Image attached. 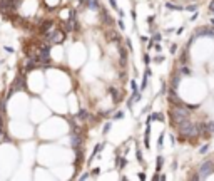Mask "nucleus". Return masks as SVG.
I'll return each instance as SVG.
<instances>
[{
  "mask_svg": "<svg viewBox=\"0 0 214 181\" xmlns=\"http://www.w3.org/2000/svg\"><path fill=\"white\" fill-rule=\"evenodd\" d=\"M212 9H214V0H211V3H209V5H208V10H209V12H211Z\"/></svg>",
  "mask_w": 214,
  "mask_h": 181,
  "instance_id": "a878e982",
  "label": "nucleus"
},
{
  "mask_svg": "<svg viewBox=\"0 0 214 181\" xmlns=\"http://www.w3.org/2000/svg\"><path fill=\"white\" fill-rule=\"evenodd\" d=\"M209 134H214V121H208V122H202Z\"/></svg>",
  "mask_w": 214,
  "mask_h": 181,
  "instance_id": "1a4fd4ad",
  "label": "nucleus"
},
{
  "mask_svg": "<svg viewBox=\"0 0 214 181\" xmlns=\"http://www.w3.org/2000/svg\"><path fill=\"white\" fill-rule=\"evenodd\" d=\"M52 27H53V22H52V20H47V22H44V24H42V32H44V34H47V32L49 30H52Z\"/></svg>",
  "mask_w": 214,
  "mask_h": 181,
  "instance_id": "423d86ee",
  "label": "nucleus"
},
{
  "mask_svg": "<svg viewBox=\"0 0 214 181\" xmlns=\"http://www.w3.org/2000/svg\"><path fill=\"white\" fill-rule=\"evenodd\" d=\"M164 60V55H157V57H154V62L157 64V62H162Z\"/></svg>",
  "mask_w": 214,
  "mask_h": 181,
  "instance_id": "aec40b11",
  "label": "nucleus"
},
{
  "mask_svg": "<svg viewBox=\"0 0 214 181\" xmlns=\"http://www.w3.org/2000/svg\"><path fill=\"white\" fill-rule=\"evenodd\" d=\"M122 118H124V112H120V111H119V112H116V114H114V118H112V119L119 121V119H122Z\"/></svg>",
  "mask_w": 214,
  "mask_h": 181,
  "instance_id": "dca6fc26",
  "label": "nucleus"
},
{
  "mask_svg": "<svg viewBox=\"0 0 214 181\" xmlns=\"http://www.w3.org/2000/svg\"><path fill=\"white\" fill-rule=\"evenodd\" d=\"M166 9H169V10H182V7H179V5H174V3H171V2H167L166 3Z\"/></svg>",
  "mask_w": 214,
  "mask_h": 181,
  "instance_id": "ddd939ff",
  "label": "nucleus"
},
{
  "mask_svg": "<svg viewBox=\"0 0 214 181\" xmlns=\"http://www.w3.org/2000/svg\"><path fill=\"white\" fill-rule=\"evenodd\" d=\"M181 74H184V76H189V74H191V70H189L186 66H182V67H181Z\"/></svg>",
  "mask_w": 214,
  "mask_h": 181,
  "instance_id": "2eb2a0df",
  "label": "nucleus"
},
{
  "mask_svg": "<svg viewBox=\"0 0 214 181\" xmlns=\"http://www.w3.org/2000/svg\"><path fill=\"white\" fill-rule=\"evenodd\" d=\"M109 3H110V5H112L116 10H119V9H117V3H116V0H109Z\"/></svg>",
  "mask_w": 214,
  "mask_h": 181,
  "instance_id": "5701e85b",
  "label": "nucleus"
},
{
  "mask_svg": "<svg viewBox=\"0 0 214 181\" xmlns=\"http://www.w3.org/2000/svg\"><path fill=\"white\" fill-rule=\"evenodd\" d=\"M77 118L82 119V121H85V119H89V112L85 111V109H80V111H79V114H77Z\"/></svg>",
  "mask_w": 214,
  "mask_h": 181,
  "instance_id": "9b49d317",
  "label": "nucleus"
},
{
  "mask_svg": "<svg viewBox=\"0 0 214 181\" xmlns=\"http://www.w3.org/2000/svg\"><path fill=\"white\" fill-rule=\"evenodd\" d=\"M109 92H110V96H112L114 102H119V99H120V96H119V91H117V89H109Z\"/></svg>",
  "mask_w": 214,
  "mask_h": 181,
  "instance_id": "9d476101",
  "label": "nucleus"
},
{
  "mask_svg": "<svg viewBox=\"0 0 214 181\" xmlns=\"http://www.w3.org/2000/svg\"><path fill=\"white\" fill-rule=\"evenodd\" d=\"M187 10H189V12H194V10H197V7H196V5H189Z\"/></svg>",
  "mask_w": 214,
  "mask_h": 181,
  "instance_id": "4be33fe9",
  "label": "nucleus"
},
{
  "mask_svg": "<svg viewBox=\"0 0 214 181\" xmlns=\"http://www.w3.org/2000/svg\"><path fill=\"white\" fill-rule=\"evenodd\" d=\"M160 39H162V35H160V34H154V37H152V40H154V42H159Z\"/></svg>",
  "mask_w": 214,
  "mask_h": 181,
  "instance_id": "a211bd4d",
  "label": "nucleus"
},
{
  "mask_svg": "<svg viewBox=\"0 0 214 181\" xmlns=\"http://www.w3.org/2000/svg\"><path fill=\"white\" fill-rule=\"evenodd\" d=\"M87 178H90V175H89V173H84V175L80 176V179H87Z\"/></svg>",
  "mask_w": 214,
  "mask_h": 181,
  "instance_id": "bb28decb",
  "label": "nucleus"
},
{
  "mask_svg": "<svg viewBox=\"0 0 214 181\" xmlns=\"http://www.w3.org/2000/svg\"><path fill=\"white\" fill-rule=\"evenodd\" d=\"M211 24H212V25H214V19H212V20H211Z\"/></svg>",
  "mask_w": 214,
  "mask_h": 181,
  "instance_id": "c756f323",
  "label": "nucleus"
},
{
  "mask_svg": "<svg viewBox=\"0 0 214 181\" xmlns=\"http://www.w3.org/2000/svg\"><path fill=\"white\" fill-rule=\"evenodd\" d=\"M162 141H164V134L159 136V148H162Z\"/></svg>",
  "mask_w": 214,
  "mask_h": 181,
  "instance_id": "b1692460",
  "label": "nucleus"
},
{
  "mask_svg": "<svg viewBox=\"0 0 214 181\" xmlns=\"http://www.w3.org/2000/svg\"><path fill=\"white\" fill-rule=\"evenodd\" d=\"M208 151H209V144H204V146L199 149V153H201V154H204V153H208Z\"/></svg>",
  "mask_w": 214,
  "mask_h": 181,
  "instance_id": "f3484780",
  "label": "nucleus"
},
{
  "mask_svg": "<svg viewBox=\"0 0 214 181\" xmlns=\"http://www.w3.org/2000/svg\"><path fill=\"white\" fill-rule=\"evenodd\" d=\"M197 171H199V178L204 179L208 175H211V173L214 171V161H212V159H208V161H204L201 166H199Z\"/></svg>",
  "mask_w": 214,
  "mask_h": 181,
  "instance_id": "f257e3e1",
  "label": "nucleus"
},
{
  "mask_svg": "<svg viewBox=\"0 0 214 181\" xmlns=\"http://www.w3.org/2000/svg\"><path fill=\"white\" fill-rule=\"evenodd\" d=\"M109 129H110V122H107L105 126H104V131H102V133H104V134H107V133H109Z\"/></svg>",
  "mask_w": 214,
  "mask_h": 181,
  "instance_id": "6ab92c4d",
  "label": "nucleus"
},
{
  "mask_svg": "<svg viewBox=\"0 0 214 181\" xmlns=\"http://www.w3.org/2000/svg\"><path fill=\"white\" fill-rule=\"evenodd\" d=\"M162 161H164L162 156H159V158H157V168H156L157 171H160V169H162Z\"/></svg>",
  "mask_w": 214,
  "mask_h": 181,
  "instance_id": "4468645a",
  "label": "nucleus"
},
{
  "mask_svg": "<svg viewBox=\"0 0 214 181\" xmlns=\"http://www.w3.org/2000/svg\"><path fill=\"white\" fill-rule=\"evenodd\" d=\"M99 173H101V169H99V168H95V169H92V176H97V175H99Z\"/></svg>",
  "mask_w": 214,
  "mask_h": 181,
  "instance_id": "412c9836",
  "label": "nucleus"
},
{
  "mask_svg": "<svg viewBox=\"0 0 214 181\" xmlns=\"http://www.w3.org/2000/svg\"><path fill=\"white\" fill-rule=\"evenodd\" d=\"M126 44H127V47H129V50H132V44H131V40H129V39L126 40Z\"/></svg>",
  "mask_w": 214,
  "mask_h": 181,
  "instance_id": "c85d7f7f",
  "label": "nucleus"
},
{
  "mask_svg": "<svg viewBox=\"0 0 214 181\" xmlns=\"http://www.w3.org/2000/svg\"><path fill=\"white\" fill-rule=\"evenodd\" d=\"M179 82H181V76H174L172 82H171V87H174V89H177V86H179Z\"/></svg>",
  "mask_w": 214,
  "mask_h": 181,
  "instance_id": "f8f14e48",
  "label": "nucleus"
},
{
  "mask_svg": "<svg viewBox=\"0 0 214 181\" xmlns=\"http://www.w3.org/2000/svg\"><path fill=\"white\" fill-rule=\"evenodd\" d=\"M64 40V32L62 30H55V32H50V34H47L45 35V42L47 44H59V42H62Z\"/></svg>",
  "mask_w": 214,
  "mask_h": 181,
  "instance_id": "f03ea898",
  "label": "nucleus"
},
{
  "mask_svg": "<svg viewBox=\"0 0 214 181\" xmlns=\"http://www.w3.org/2000/svg\"><path fill=\"white\" fill-rule=\"evenodd\" d=\"M144 62H146V64L151 62V59H149V55H147V54H144Z\"/></svg>",
  "mask_w": 214,
  "mask_h": 181,
  "instance_id": "cd10ccee",
  "label": "nucleus"
},
{
  "mask_svg": "<svg viewBox=\"0 0 214 181\" xmlns=\"http://www.w3.org/2000/svg\"><path fill=\"white\" fill-rule=\"evenodd\" d=\"M80 143H82V137H80L79 131H72V134H70V144H72V148L74 149L80 148Z\"/></svg>",
  "mask_w": 214,
  "mask_h": 181,
  "instance_id": "20e7f679",
  "label": "nucleus"
},
{
  "mask_svg": "<svg viewBox=\"0 0 214 181\" xmlns=\"http://www.w3.org/2000/svg\"><path fill=\"white\" fill-rule=\"evenodd\" d=\"M154 119H156V121H160V122H162V121H164V116L160 114V112H154V114H151V118L147 119V124L151 122V121H154Z\"/></svg>",
  "mask_w": 214,
  "mask_h": 181,
  "instance_id": "0eeeda50",
  "label": "nucleus"
},
{
  "mask_svg": "<svg viewBox=\"0 0 214 181\" xmlns=\"http://www.w3.org/2000/svg\"><path fill=\"white\" fill-rule=\"evenodd\" d=\"M211 13H212V15H214V9H212V10H211Z\"/></svg>",
  "mask_w": 214,
  "mask_h": 181,
  "instance_id": "7c9ffc66",
  "label": "nucleus"
},
{
  "mask_svg": "<svg viewBox=\"0 0 214 181\" xmlns=\"http://www.w3.org/2000/svg\"><path fill=\"white\" fill-rule=\"evenodd\" d=\"M104 148H105V143H101V144H97V146H95V148H94V153H92V158H90V159H89V163H90V161H92V159H94V158H95V154H97V153H99V151H102V149H104Z\"/></svg>",
  "mask_w": 214,
  "mask_h": 181,
  "instance_id": "6e6552de",
  "label": "nucleus"
},
{
  "mask_svg": "<svg viewBox=\"0 0 214 181\" xmlns=\"http://www.w3.org/2000/svg\"><path fill=\"white\" fill-rule=\"evenodd\" d=\"M131 87H132V91H139V89H137V86H135V82H134V81H131Z\"/></svg>",
  "mask_w": 214,
  "mask_h": 181,
  "instance_id": "393cba45",
  "label": "nucleus"
},
{
  "mask_svg": "<svg viewBox=\"0 0 214 181\" xmlns=\"http://www.w3.org/2000/svg\"><path fill=\"white\" fill-rule=\"evenodd\" d=\"M20 89H25V76H19L15 81H13V84H12V87H10L7 97H10L13 92H17V91H20Z\"/></svg>",
  "mask_w": 214,
  "mask_h": 181,
  "instance_id": "7ed1b4c3",
  "label": "nucleus"
},
{
  "mask_svg": "<svg viewBox=\"0 0 214 181\" xmlns=\"http://www.w3.org/2000/svg\"><path fill=\"white\" fill-rule=\"evenodd\" d=\"M82 2L87 5V9H90V10H97L99 9V2L97 0H82Z\"/></svg>",
  "mask_w": 214,
  "mask_h": 181,
  "instance_id": "39448f33",
  "label": "nucleus"
}]
</instances>
